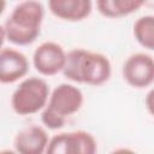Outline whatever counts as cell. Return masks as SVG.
I'll return each mask as SVG.
<instances>
[{
	"label": "cell",
	"mask_w": 154,
	"mask_h": 154,
	"mask_svg": "<svg viewBox=\"0 0 154 154\" xmlns=\"http://www.w3.org/2000/svg\"><path fill=\"white\" fill-rule=\"evenodd\" d=\"M43 18L45 7L42 2L22 1L14 6L1 25L2 38L17 46H28L40 36Z\"/></svg>",
	"instance_id": "obj_1"
},
{
	"label": "cell",
	"mask_w": 154,
	"mask_h": 154,
	"mask_svg": "<svg viewBox=\"0 0 154 154\" xmlns=\"http://www.w3.org/2000/svg\"><path fill=\"white\" fill-rule=\"evenodd\" d=\"M112 73L109 59L97 52L73 48L67 52L63 75L71 82L99 87L105 84Z\"/></svg>",
	"instance_id": "obj_2"
},
{
	"label": "cell",
	"mask_w": 154,
	"mask_h": 154,
	"mask_svg": "<svg viewBox=\"0 0 154 154\" xmlns=\"http://www.w3.org/2000/svg\"><path fill=\"white\" fill-rule=\"evenodd\" d=\"M83 101L84 96L78 87L61 83L52 90L48 103L41 112V122L51 130L61 129L66 119L81 109Z\"/></svg>",
	"instance_id": "obj_3"
},
{
	"label": "cell",
	"mask_w": 154,
	"mask_h": 154,
	"mask_svg": "<svg viewBox=\"0 0 154 154\" xmlns=\"http://www.w3.org/2000/svg\"><path fill=\"white\" fill-rule=\"evenodd\" d=\"M49 87L38 77H29L19 83L11 96L12 109L19 116H30L43 111L49 100Z\"/></svg>",
	"instance_id": "obj_4"
},
{
	"label": "cell",
	"mask_w": 154,
	"mask_h": 154,
	"mask_svg": "<svg viewBox=\"0 0 154 154\" xmlns=\"http://www.w3.org/2000/svg\"><path fill=\"white\" fill-rule=\"evenodd\" d=\"M97 143L94 136L84 130L54 135L48 143L46 154H96Z\"/></svg>",
	"instance_id": "obj_5"
},
{
	"label": "cell",
	"mask_w": 154,
	"mask_h": 154,
	"mask_svg": "<svg viewBox=\"0 0 154 154\" xmlns=\"http://www.w3.org/2000/svg\"><path fill=\"white\" fill-rule=\"evenodd\" d=\"M125 82L136 89H143L154 83V58L147 53L131 54L123 65Z\"/></svg>",
	"instance_id": "obj_6"
},
{
	"label": "cell",
	"mask_w": 154,
	"mask_h": 154,
	"mask_svg": "<svg viewBox=\"0 0 154 154\" xmlns=\"http://www.w3.org/2000/svg\"><path fill=\"white\" fill-rule=\"evenodd\" d=\"M66 55L67 53L59 43L46 41L34 51L32 65L42 76H54L63 72L66 64Z\"/></svg>",
	"instance_id": "obj_7"
},
{
	"label": "cell",
	"mask_w": 154,
	"mask_h": 154,
	"mask_svg": "<svg viewBox=\"0 0 154 154\" xmlns=\"http://www.w3.org/2000/svg\"><path fill=\"white\" fill-rule=\"evenodd\" d=\"M29 71V60L24 53L11 47L0 52V82L11 84L23 78Z\"/></svg>",
	"instance_id": "obj_8"
},
{
	"label": "cell",
	"mask_w": 154,
	"mask_h": 154,
	"mask_svg": "<svg viewBox=\"0 0 154 154\" xmlns=\"http://www.w3.org/2000/svg\"><path fill=\"white\" fill-rule=\"evenodd\" d=\"M48 143L47 131L38 125H29L22 129L13 141L18 154H46Z\"/></svg>",
	"instance_id": "obj_9"
},
{
	"label": "cell",
	"mask_w": 154,
	"mask_h": 154,
	"mask_svg": "<svg viewBox=\"0 0 154 154\" xmlns=\"http://www.w3.org/2000/svg\"><path fill=\"white\" fill-rule=\"evenodd\" d=\"M48 8L53 16L67 22L85 19L93 10L90 0H49Z\"/></svg>",
	"instance_id": "obj_10"
},
{
	"label": "cell",
	"mask_w": 154,
	"mask_h": 154,
	"mask_svg": "<svg viewBox=\"0 0 154 154\" xmlns=\"http://www.w3.org/2000/svg\"><path fill=\"white\" fill-rule=\"evenodd\" d=\"M146 2L142 0H97V11L107 18H120L135 13Z\"/></svg>",
	"instance_id": "obj_11"
},
{
	"label": "cell",
	"mask_w": 154,
	"mask_h": 154,
	"mask_svg": "<svg viewBox=\"0 0 154 154\" xmlns=\"http://www.w3.org/2000/svg\"><path fill=\"white\" fill-rule=\"evenodd\" d=\"M134 36L142 47L154 51V16L140 17L134 24Z\"/></svg>",
	"instance_id": "obj_12"
},
{
	"label": "cell",
	"mask_w": 154,
	"mask_h": 154,
	"mask_svg": "<svg viewBox=\"0 0 154 154\" xmlns=\"http://www.w3.org/2000/svg\"><path fill=\"white\" fill-rule=\"evenodd\" d=\"M144 103H146L147 111L154 117V88H152V89L147 93L146 99H144Z\"/></svg>",
	"instance_id": "obj_13"
},
{
	"label": "cell",
	"mask_w": 154,
	"mask_h": 154,
	"mask_svg": "<svg viewBox=\"0 0 154 154\" xmlns=\"http://www.w3.org/2000/svg\"><path fill=\"white\" fill-rule=\"evenodd\" d=\"M111 154H136V152H134L132 149H129V148H118V149L113 150Z\"/></svg>",
	"instance_id": "obj_14"
},
{
	"label": "cell",
	"mask_w": 154,
	"mask_h": 154,
	"mask_svg": "<svg viewBox=\"0 0 154 154\" xmlns=\"http://www.w3.org/2000/svg\"><path fill=\"white\" fill-rule=\"evenodd\" d=\"M0 154H18L16 150H11V149H2L0 152Z\"/></svg>",
	"instance_id": "obj_15"
}]
</instances>
